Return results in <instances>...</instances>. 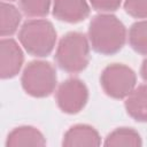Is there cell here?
I'll return each mask as SVG.
<instances>
[{"instance_id": "52a82bcc", "label": "cell", "mask_w": 147, "mask_h": 147, "mask_svg": "<svg viewBox=\"0 0 147 147\" xmlns=\"http://www.w3.org/2000/svg\"><path fill=\"white\" fill-rule=\"evenodd\" d=\"M24 55L21 46L11 38H3L0 42V75L2 79L15 77L22 69Z\"/></svg>"}, {"instance_id": "9c48e42d", "label": "cell", "mask_w": 147, "mask_h": 147, "mask_svg": "<svg viewBox=\"0 0 147 147\" xmlns=\"http://www.w3.org/2000/svg\"><path fill=\"white\" fill-rule=\"evenodd\" d=\"M62 144L63 146H99L101 138L93 126L76 124L64 133Z\"/></svg>"}, {"instance_id": "2e32d148", "label": "cell", "mask_w": 147, "mask_h": 147, "mask_svg": "<svg viewBox=\"0 0 147 147\" xmlns=\"http://www.w3.org/2000/svg\"><path fill=\"white\" fill-rule=\"evenodd\" d=\"M124 9L134 18H147V0H124Z\"/></svg>"}, {"instance_id": "5bb4252c", "label": "cell", "mask_w": 147, "mask_h": 147, "mask_svg": "<svg viewBox=\"0 0 147 147\" xmlns=\"http://www.w3.org/2000/svg\"><path fill=\"white\" fill-rule=\"evenodd\" d=\"M130 46L139 54L147 55V20L133 23L129 30Z\"/></svg>"}, {"instance_id": "ba28073f", "label": "cell", "mask_w": 147, "mask_h": 147, "mask_svg": "<svg viewBox=\"0 0 147 147\" xmlns=\"http://www.w3.org/2000/svg\"><path fill=\"white\" fill-rule=\"evenodd\" d=\"M87 0H54L53 15L55 18L67 23H78L90 15Z\"/></svg>"}, {"instance_id": "7a4b0ae2", "label": "cell", "mask_w": 147, "mask_h": 147, "mask_svg": "<svg viewBox=\"0 0 147 147\" xmlns=\"http://www.w3.org/2000/svg\"><path fill=\"white\" fill-rule=\"evenodd\" d=\"M18 40L29 54L45 57L54 49L56 31L49 21L31 18L22 24L18 31Z\"/></svg>"}, {"instance_id": "ac0fdd59", "label": "cell", "mask_w": 147, "mask_h": 147, "mask_svg": "<svg viewBox=\"0 0 147 147\" xmlns=\"http://www.w3.org/2000/svg\"><path fill=\"white\" fill-rule=\"evenodd\" d=\"M140 75L142 77V79L147 83V57L144 60L142 64H141V68H140Z\"/></svg>"}, {"instance_id": "6da1fadb", "label": "cell", "mask_w": 147, "mask_h": 147, "mask_svg": "<svg viewBox=\"0 0 147 147\" xmlns=\"http://www.w3.org/2000/svg\"><path fill=\"white\" fill-rule=\"evenodd\" d=\"M127 38L126 29L115 15L102 13L90 21L88 41L92 48L103 55L119 52Z\"/></svg>"}, {"instance_id": "30bf717a", "label": "cell", "mask_w": 147, "mask_h": 147, "mask_svg": "<svg viewBox=\"0 0 147 147\" xmlns=\"http://www.w3.org/2000/svg\"><path fill=\"white\" fill-rule=\"evenodd\" d=\"M46 139L44 134L33 126L24 125L15 127L9 132L6 141L7 147H21V146H45Z\"/></svg>"}, {"instance_id": "3957f363", "label": "cell", "mask_w": 147, "mask_h": 147, "mask_svg": "<svg viewBox=\"0 0 147 147\" xmlns=\"http://www.w3.org/2000/svg\"><path fill=\"white\" fill-rule=\"evenodd\" d=\"M56 64L64 71H83L90 61V41L80 32H69L61 38L55 52Z\"/></svg>"}, {"instance_id": "8992f818", "label": "cell", "mask_w": 147, "mask_h": 147, "mask_svg": "<svg viewBox=\"0 0 147 147\" xmlns=\"http://www.w3.org/2000/svg\"><path fill=\"white\" fill-rule=\"evenodd\" d=\"M88 100V90L78 78H69L56 90V103L65 114H77Z\"/></svg>"}, {"instance_id": "277c9868", "label": "cell", "mask_w": 147, "mask_h": 147, "mask_svg": "<svg viewBox=\"0 0 147 147\" xmlns=\"http://www.w3.org/2000/svg\"><path fill=\"white\" fill-rule=\"evenodd\" d=\"M56 70L47 61L36 60L28 63L21 77L22 87L31 96L45 98L56 87Z\"/></svg>"}, {"instance_id": "e0dca14e", "label": "cell", "mask_w": 147, "mask_h": 147, "mask_svg": "<svg viewBox=\"0 0 147 147\" xmlns=\"http://www.w3.org/2000/svg\"><path fill=\"white\" fill-rule=\"evenodd\" d=\"M123 0H90V3L95 10L102 13L114 11L119 8Z\"/></svg>"}, {"instance_id": "4fadbf2b", "label": "cell", "mask_w": 147, "mask_h": 147, "mask_svg": "<svg viewBox=\"0 0 147 147\" xmlns=\"http://www.w3.org/2000/svg\"><path fill=\"white\" fill-rule=\"evenodd\" d=\"M140 134L132 127H118L110 132L106 140L105 146H141Z\"/></svg>"}, {"instance_id": "9a60e30c", "label": "cell", "mask_w": 147, "mask_h": 147, "mask_svg": "<svg viewBox=\"0 0 147 147\" xmlns=\"http://www.w3.org/2000/svg\"><path fill=\"white\" fill-rule=\"evenodd\" d=\"M52 0H20V10L31 17L40 18L48 14Z\"/></svg>"}, {"instance_id": "d6986e66", "label": "cell", "mask_w": 147, "mask_h": 147, "mask_svg": "<svg viewBox=\"0 0 147 147\" xmlns=\"http://www.w3.org/2000/svg\"><path fill=\"white\" fill-rule=\"evenodd\" d=\"M6 1H9L10 2V1H14V0H6Z\"/></svg>"}, {"instance_id": "8fae6325", "label": "cell", "mask_w": 147, "mask_h": 147, "mask_svg": "<svg viewBox=\"0 0 147 147\" xmlns=\"http://www.w3.org/2000/svg\"><path fill=\"white\" fill-rule=\"evenodd\" d=\"M127 114L138 122H147V85H139L125 98Z\"/></svg>"}, {"instance_id": "5b68a950", "label": "cell", "mask_w": 147, "mask_h": 147, "mask_svg": "<svg viewBox=\"0 0 147 147\" xmlns=\"http://www.w3.org/2000/svg\"><path fill=\"white\" fill-rule=\"evenodd\" d=\"M136 72L123 63L107 65L100 77V84L107 95L114 99H125L136 87Z\"/></svg>"}, {"instance_id": "7c38bea8", "label": "cell", "mask_w": 147, "mask_h": 147, "mask_svg": "<svg viewBox=\"0 0 147 147\" xmlns=\"http://www.w3.org/2000/svg\"><path fill=\"white\" fill-rule=\"evenodd\" d=\"M0 33L2 37H7L14 34L17 31L21 23L22 14L20 9H17L14 5L3 1L0 7Z\"/></svg>"}]
</instances>
